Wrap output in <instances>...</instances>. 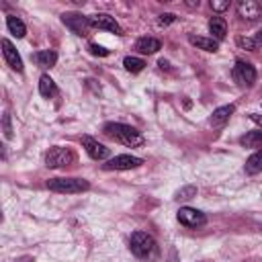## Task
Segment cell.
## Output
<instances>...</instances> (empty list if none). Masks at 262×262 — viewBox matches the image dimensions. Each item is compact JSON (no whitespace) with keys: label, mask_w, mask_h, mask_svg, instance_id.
<instances>
[{"label":"cell","mask_w":262,"mask_h":262,"mask_svg":"<svg viewBox=\"0 0 262 262\" xmlns=\"http://www.w3.org/2000/svg\"><path fill=\"white\" fill-rule=\"evenodd\" d=\"M188 41H190L194 47L203 49V51H217V49H219V41H215L213 37L209 39V37H196V35H188Z\"/></svg>","instance_id":"14"},{"label":"cell","mask_w":262,"mask_h":262,"mask_svg":"<svg viewBox=\"0 0 262 262\" xmlns=\"http://www.w3.org/2000/svg\"><path fill=\"white\" fill-rule=\"evenodd\" d=\"M6 27H8V31L14 35V37H25V33H27V27H25V23L18 18V16H6Z\"/></svg>","instance_id":"19"},{"label":"cell","mask_w":262,"mask_h":262,"mask_svg":"<svg viewBox=\"0 0 262 262\" xmlns=\"http://www.w3.org/2000/svg\"><path fill=\"white\" fill-rule=\"evenodd\" d=\"M88 23L94 29H104V31H111L115 35H123V29L119 27V23L115 20V16H111V14H104V12L92 14V16H88Z\"/></svg>","instance_id":"10"},{"label":"cell","mask_w":262,"mask_h":262,"mask_svg":"<svg viewBox=\"0 0 262 262\" xmlns=\"http://www.w3.org/2000/svg\"><path fill=\"white\" fill-rule=\"evenodd\" d=\"M244 170H246V174H258V172H262V149H256V151L246 160Z\"/></svg>","instance_id":"17"},{"label":"cell","mask_w":262,"mask_h":262,"mask_svg":"<svg viewBox=\"0 0 262 262\" xmlns=\"http://www.w3.org/2000/svg\"><path fill=\"white\" fill-rule=\"evenodd\" d=\"M76 162V154L70 149V147H61V145H55L51 147L47 154H45V164L49 168H66L70 164Z\"/></svg>","instance_id":"4"},{"label":"cell","mask_w":262,"mask_h":262,"mask_svg":"<svg viewBox=\"0 0 262 262\" xmlns=\"http://www.w3.org/2000/svg\"><path fill=\"white\" fill-rule=\"evenodd\" d=\"M141 164H143L141 158L129 156V154H121V156L111 158L106 164H102V168L104 170H131V168H139Z\"/></svg>","instance_id":"7"},{"label":"cell","mask_w":262,"mask_h":262,"mask_svg":"<svg viewBox=\"0 0 262 262\" xmlns=\"http://www.w3.org/2000/svg\"><path fill=\"white\" fill-rule=\"evenodd\" d=\"M123 66H125V70L127 72H131V74H139L143 68H145V61L143 59H139V57H125L123 59Z\"/></svg>","instance_id":"22"},{"label":"cell","mask_w":262,"mask_h":262,"mask_svg":"<svg viewBox=\"0 0 262 262\" xmlns=\"http://www.w3.org/2000/svg\"><path fill=\"white\" fill-rule=\"evenodd\" d=\"M192 196H196V186H192V184H188V186H182L178 192H176V201H186V199H192Z\"/></svg>","instance_id":"23"},{"label":"cell","mask_w":262,"mask_h":262,"mask_svg":"<svg viewBox=\"0 0 262 262\" xmlns=\"http://www.w3.org/2000/svg\"><path fill=\"white\" fill-rule=\"evenodd\" d=\"M211 8H213L215 12H223V10L229 8V2H227V0H211Z\"/></svg>","instance_id":"27"},{"label":"cell","mask_w":262,"mask_h":262,"mask_svg":"<svg viewBox=\"0 0 262 262\" xmlns=\"http://www.w3.org/2000/svg\"><path fill=\"white\" fill-rule=\"evenodd\" d=\"M239 143L244 147H262V131H248L239 137Z\"/></svg>","instance_id":"21"},{"label":"cell","mask_w":262,"mask_h":262,"mask_svg":"<svg viewBox=\"0 0 262 262\" xmlns=\"http://www.w3.org/2000/svg\"><path fill=\"white\" fill-rule=\"evenodd\" d=\"M129 248L131 252L141 258V260H154L158 256V244L154 239V235L145 233V231H135L131 233V239H129Z\"/></svg>","instance_id":"2"},{"label":"cell","mask_w":262,"mask_h":262,"mask_svg":"<svg viewBox=\"0 0 262 262\" xmlns=\"http://www.w3.org/2000/svg\"><path fill=\"white\" fill-rule=\"evenodd\" d=\"M233 80L242 88H250L256 82V70H254V66L248 63V61H244V59H237L235 66H233Z\"/></svg>","instance_id":"5"},{"label":"cell","mask_w":262,"mask_h":262,"mask_svg":"<svg viewBox=\"0 0 262 262\" xmlns=\"http://www.w3.org/2000/svg\"><path fill=\"white\" fill-rule=\"evenodd\" d=\"M82 145H84L86 154H88L92 160H104V158L108 156V147L102 145L100 141H96V139L90 137V135H84V137H82Z\"/></svg>","instance_id":"11"},{"label":"cell","mask_w":262,"mask_h":262,"mask_svg":"<svg viewBox=\"0 0 262 262\" xmlns=\"http://www.w3.org/2000/svg\"><path fill=\"white\" fill-rule=\"evenodd\" d=\"M178 221L184 225V227H190V229H196L201 225L207 223V217L203 211L199 209H192V207H180L178 209Z\"/></svg>","instance_id":"6"},{"label":"cell","mask_w":262,"mask_h":262,"mask_svg":"<svg viewBox=\"0 0 262 262\" xmlns=\"http://www.w3.org/2000/svg\"><path fill=\"white\" fill-rule=\"evenodd\" d=\"M88 49H90L92 55H98V57H106V55H108V49H104V47H100V45H96V43H90Z\"/></svg>","instance_id":"26"},{"label":"cell","mask_w":262,"mask_h":262,"mask_svg":"<svg viewBox=\"0 0 262 262\" xmlns=\"http://www.w3.org/2000/svg\"><path fill=\"white\" fill-rule=\"evenodd\" d=\"M104 133L115 137L117 141H121L123 145L127 147H137V145H143V135L131 127V125H125V123H106L104 125Z\"/></svg>","instance_id":"1"},{"label":"cell","mask_w":262,"mask_h":262,"mask_svg":"<svg viewBox=\"0 0 262 262\" xmlns=\"http://www.w3.org/2000/svg\"><path fill=\"white\" fill-rule=\"evenodd\" d=\"M33 59H35V63L41 66V68H51V66H55V61H57V53L47 49V51H39V53H35Z\"/></svg>","instance_id":"18"},{"label":"cell","mask_w":262,"mask_h":262,"mask_svg":"<svg viewBox=\"0 0 262 262\" xmlns=\"http://www.w3.org/2000/svg\"><path fill=\"white\" fill-rule=\"evenodd\" d=\"M254 39H256V43H262V29H260V31H258V35H256V37H254Z\"/></svg>","instance_id":"30"},{"label":"cell","mask_w":262,"mask_h":262,"mask_svg":"<svg viewBox=\"0 0 262 262\" xmlns=\"http://www.w3.org/2000/svg\"><path fill=\"white\" fill-rule=\"evenodd\" d=\"M2 127H4V137L10 139L12 137V125H10V115L8 113H4V117H2Z\"/></svg>","instance_id":"25"},{"label":"cell","mask_w":262,"mask_h":262,"mask_svg":"<svg viewBox=\"0 0 262 262\" xmlns=\"http://www.w3.org/2000/svg\"><path fill=\"white\" fill-rule=\"evenodd\" d=\"M160 47H162V43L154 37H141V39L135 41V49L139 53H156Z\"/></svg>","instance_id":"15"},{"label":"cell","mask_w":262,"mask_h":262,"mask_svg":"<svg viewBox=\"0 0 262 262\" xmlns=\"http://www.w3.org/2000/svg\"><path fill=\"white\" fill-rule=\"evenodd\" d=\"M39 92H41V96H45V98H51V96L57 92L55 82H53L47 74H43V76L39 78Z\"/></svg>","instance_id":"20"},{"label":"cell","mask_w":262,"mask_h":262,"mask_svg":"<svg viewBox=\"0 0 262 262\" xmlns=\"http://www.w3.org/2000/svg\"><path fill=\"white\" fill-rule=\"evenodd\" d=\"M209 31L213 33V39L215 41H221L227 33V25H225V18L223 16H213L209 20Z\"/></svg>","instance_id":"16"},{"label":"cell","mask_w":262,"mask_h":262,"mask_svg":"<svg viewBox=\"0 0 262 262\" xmlns=\"http://www.w3.org/2000/svg\"><path fill=\"white\" fill-rule=\"evenodd\" d=\"M235 43H237L242 49H248V51H256V49H258V43H256V39H252V37H237Z\"/></svg>","instance_id":"24"},{"label":"cell","mask_w":262,"mask_h":262,"mask_svg":"<svg viewBox=\"0 0 262 262\" xmlns=\"http://www.w3.org/2000/svg\"><path fill=\"white\" fill-rule=\"evenodd\" d=\"M250 119H252L256 125H260V127H262V115H256V113H252V115H250Z\"/></svg>","instance_id":"29"},{"label":"cell","mask_w":262,"mask_h":262,"mask_svg":"<svg viewBox=\"0 0 262 262\" xmlns=\"http://www.w3.org/2000/svg\"><path fill=\"white\" fill-rule=\"evenodd\" d=\"M235 8H237V16L248 23H254L262 16V4L256 0H239Z\"/></svg>","instance_id":"8"},{"label":"cell","mask_w":262,"mask_h":262,"mask_svg":"<svg viewBox=\"0 0 262 262\" xmlns=\"http://www.w3.org/2000/svg\"><path fill=\"white\" fill-rule=\"evenodd\" d=\"M176 20V16L172 14V12H166V14H160V18H158V23L162 25V27H168L170 23H174Z\"/></svg>","instance_id":"28"},{"label":"cell","mask_w":262,"mask_h":262,"mask_svg":"<svg viewBox=\"0 0 262 262\" xmlns=\"http://www.w3.org/2000/svg\"><path fill=\"white\" fill-rule=\"evenodd\" d=\"M186 4H188V6H199V0H188Z\"/></svg>","instance_id":"31"},{"label":"cell","mask_w":262,"mask_h":262,"mask_svg":"<svg viewBox=\"0 0 262 262\" xmlns=\"http://www.w3.org/2000/svg\"><path fill=\"white\" fill-rule=\"evenodd\" d=\"M233 111H235V106L233 104H225V106H219V108H215L213 111V115H211V125L213 127H223L227 121H229V117L233 115Z\"/></svg>","instance_id":"13"},{"label":"cell","mask_w":262,"mask_h":262,"mask_svg":"<svg viewBox=\"0 0 262 262\" xmlns=\"http://www.w3.org/2000/svg\"><path fill=\"white\" fill-rule=\"evenodd\" d=\"M61 23H63L72 33H76V35H86V31H88V27H90L88 16H82V14H78V12H66V14H61Z\"/></svg>","instance_id":"9"},{"label":"cell","mask_w":262,"mask_h":262,"mask_svg":"<svg viewBox=\"0 0 262 262\" xmlns=\"http://www.w3.org/2000/svg\"><path fill=\"white\" fill-rule=\"evenodd\" d=\"M160 68H162V70H164V68L168 70V61H164V59H160Z\"/></svg>","instance_id":"32"},{"label":"cell","mask_w":262,"mask_h":262,"mask_svg":"<svg viewBox=\"0 0 262 262\" xmlns=\"http://www.w3.org/2000/svg\"><path fill=\"white\" fill-rule=\"evenodd\" d=\"M2 55H4L6 63H8L12 70H16V72H23V59H20L18 51L14 49V45H12L8 39H2Z\"/></svg>","instance_id":"12"},{"label":"cell","mask_w":262,"mask_h":262,"mask_svg":"<svg viewBox=\"0 0 262 262\" xmlns=\"http://www.w3.org/2000/svg\"><path fill=\"white\" fill-rule=\"evenodd\" d=\"M47 188L53 190V192H68V194H74V192H84L90 188L88 180L84 178H49L47 180Z\"/></svg>","instance_id":"3"}]
</instances>
